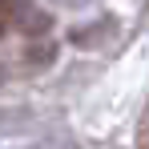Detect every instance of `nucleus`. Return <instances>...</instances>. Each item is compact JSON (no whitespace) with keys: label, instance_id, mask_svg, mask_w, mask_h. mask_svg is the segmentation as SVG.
<instances>
[{"label":"nucleus","instance_id":"nucleus-2","mask_svg":"<svg viewBox=\"0 0 149 149\" xmlns=\"http://www.w3.org/2000/svg\"><path fill=\"white\" fill-rule=\"evenodd\" d=\"M137 149H149V101H145V113H141V125H137Z\"/></svg>","mask_w":149,"mask_h":149},{"label":"nucleus","instance_id":"nucleus-1","mask_svg":"<svg viewBox=\"0 0 149 149\" xmlns=\"http://www.w3.org/2000/svg\"><path fill=\"white\" fill-rule=\"evenodd\" d=\"M16 24V0H0V36Z\"/></svg>","mask_w":149,"mask_h":149}]
</instances>
